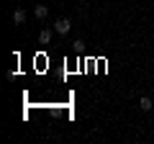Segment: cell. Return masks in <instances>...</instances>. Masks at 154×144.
<instances>
[{"label": "cell", "instance_id": "cell-4", "mask_svg": "<svg viewBox=\"0 0 154 144\" xmlns=\"http://www.w3.org/2000/svg\"><path fill=\"white\" fill-rule=\"evenodd\" d=\"M33 13H36V18H46V16H49V8H46V5H36Z\"/></svg>", "mask_w": 154, "mask_h": 144}, {"label": "cell", "instance_id": "cell-3", "mask_svg": "<svg viewBox=\"0 0 154 144\" xmlns=\"http://www.w3.org/2000/svg\"><path fill=\"white\" fill-rule=\"evenodd\" d=\"M23 21H26V11H23V8H16V11H13V23L21 26Z\"/></svg>", "mask_w": 154, "mask_h": 144}, {"label": "cell", "instance_id": "cell-2", "mask_svg": "<svg viewBox=\"0 0 154 144\" xmlns=\"http://www.w3.org/2000/svg\"><path fill=\"white\" fill-rule=\"evenodd\" d=\"M152 105H154V100L149 98V95H141V98H139V108H141V111H152Z\"/></svg>", "mask_w": 154, "mask_h": 144}, {"label": "cell", "instance_id": "cell-1", "mask_svg": "<svg viewBox=\"0 0 154 144\" xmlns=\"http://www.w3.org/2000/svg\"><path fill=\"white\" fill-rule=\"evenodd\" d=\"M69 28H72V21H69V18H59V21L54 23V31L59 33V36H67Z\"/></svg>", "mask_w": 154, "mask_h": 144}, {"label": "cell", "instance_id": "cell-5", "mask_svg": "<svg viewBox=\"0 0 154 144\" xmlns=\"http://www.w3.org/2000/svg\"><path fill=\"white\" fill-rule=\"evenodd\" d=\"M51 36H54V33H51V28H44V31H41V36H38V41H51Z\"/></svg>", "mask_w": 154, "mask_h": 144}]
</instances>
